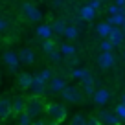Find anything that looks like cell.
Segmentation results:
<instances>
[{"instance_id": "6da1fadb", "label": "cell", "mask_w": 125, "mask_h": 125, "mask_svg": "<svg viewBox=\"0 0 125 125\" xmlns=\"http://www.w3.org/2000/svg\"><path fill=\"white\" fill-rule=\"evenodd\" d=\"M44 112H46L48 116H50V120L55 121V123H62L68 116L66 107L61 105V103H46V105H44Z\"/></svg>"}, {"instance_id": "7a4b0ae2", "label": "cell", "mask_w": 125, "mask_h": 125, "mask_svg": "<svg viewBox=\"0 0 125 125\" xmlns=\"http://www.w3.org/2000/svg\"><path fill=\"white\" fill-rule=\"evenodd\" d=\"M42 110H44V103H42V99H41V96H31L30 99H26L24 112L30 118H37Z\"/></svg>"}, {"instance_id": "3957f363", "label": "cell", "mask_w": 125, "mask_h": 125, "mask_svg": "<svg viewBox=\"0 0 125 125\" xmlns=\"http://www.w3.org/2000/svg\"><path fill=\"white\" fill-rule=\"evenodd\" d=\"M59 94L62 96L64 101H70V103H81V99H83L81 92H79L75 86H66V85H64V88H62Z\"/></svg>"}, {"instance_id": "277c9868", "label": "cell", "mask_w": 125, "mask_h": 125, "mask_svg": "<svg viewBox=\"0 0 125 125\" xmlns=\"http://www.w3.org/2000/svg\"><path fill=\"white\" fill-rule=\"evenodd\" d=\"M28 90H31L33 96H42V94H46V81H42L39 74L31 75V85Z\"/></svg>"}, {"instance_id": "5b68a950", "label": "cell", "mask_w": 125, "mask_h": 125, "mask_svg": "<svg viewBox=\"0 0 125 125\" xmlns=\"http://www.w3.org/2000/svg\"><path fill=\"white\" fill-rule=\"evenodd\" d=\"M22 11H24V15H26L30 20H33V22H37V20L42 19V13H41V9L35 8L31 2H24V4H22Z\"/></svg>"}, {"instance_id": "8992f818", "label": "cell", "mask_w": 125, "mask_h": 125, "mask_svg": "<svg viewBox=\"0 0 125 125\" xmlns=\"http://www.w3.org/2000/svg\"><path fill=\"white\" fill-rule=\"evenodd\" d=\"M107 39L112 42V46H120L121 42H123L125 35H123V31H121L120 26H110V31H109V37Z\"/></svg>"}, {"instance_id": "52a82bcc", "label": "cell", "mask_w": 125, "mask_h": 125, "mask_svg": "<svg viewBox=\"0 0 125 125\" xmlns=\"http://www.w3.org/2000/svg\"><path fill=\"white\" fill-rule=\"evenodd\" d=\"M64 79L62 77H55V75H52V79L46 83V92H53V94H59L62 88H64Z\"/></svg>"}, {"instance_id": "ba28073f", "label": "cell", "mask_w": 125, "mask_h": 125, "mask_svg": "<svg viewBox=\"0 0 125 125\" xmlns=\"http://www.w3.org/2000/svg\"><path fill=\"white\" fill-rule=\"evenodd\" d=\"M99 120H101V125H120L121 120L110 110H101L99 112Z\"/></svg>"}, {"instance_id": "9c48e42d", "label": "cell", "mask_w": 125, "mask_h": 125, "mask_svg": "<svg viewBox=\"0 0 125 125\" xmlns=\"http://www.w3.org/2000/svg\"><path fill=\"white\" fill-rule=\"evenodd\" d=\"M114 62H116V57L112 55V52H101V55L98 57V64L101 68H112Z\"/></svg>"}, {"instance_id": "30bf717a", "label": "cell", "mask_w": 125, "mask_h": 125, "mask_svg": "<svg viewBox=\"0 0 125 125\" xmlns=\"http://www.w3.org/2000/svg\"><path fill=\"white\" fill-rule=\"evenodd\" d=\"M92 98H94V103H96V105H105L110 99V92L107 88H96L94 94H92Z\"/></svg>"}, {"instance_id": "8fae6325", "label": "cell", "mask_w": 125, "mask_h": 125, "mask_svg": "<svg viewBox=\"0 0 125 125\" xmlns=\"http://www.w3.org/2000/svg\"><path fill=\"white\" fill-rule=\"evenodd\" d=\"M17 57H19L20 62H26V64H33V62H35V53H33L30 48H22V50L17 53Z\"/></svg>"}, {"instance_id": "7c38bea8", "label": "cell", "mask_w": 125, "mask_h": 125, "mask_svg": "<svg viewBox=\"0 0 125 125\" xmlns=\"http://www.w3.org/2000/svg\"><path fill=\"white\" fill-rule=\"evenodd\" d=\"M4 62L9 66V70H13V72H15L17 68H19V64H20L17 53H13V52H6V53H4Z\"/></svg>"}, {"instance_id": "4fadbf2b", "label": "cell", "mask_w": 125, "mask_h": 125, "mask_svg": "<svg viewBox=\"0 0 125 125\" xmlns=\"http://www.w3.org/2000/svg\"><path fill=\"white\" fill-rule=\"evenodd\" d=\"M11 116V101L8 98H0V120Z\"/></svg>"}, {"instance_id": "5bb4252c", "label": "cell", "mask_w": 125, "mask_h": 125, "mask_svg": "<svg viewBox=\"0 0 125 125\" xmlns=\"http://www.w3.org/2000/svg\"><path fill=\"white\" fill-rule=\"evenodd\" d=\"M24 107H26V99L22 96H17L11 101V114H20L24 110Z\"/></svg>"}, {"instance_id": "9a60e30c", "label": "cell", "mask_w": 125, "mask_h": 125, "mask_svg": "<svg viewBox=\"0 0 125 125\" xmlns=\"http://www.w3.org/2000/svg\"><path fill=\"white\" fill-rule=\"evenodd\" d=\"M37 37L39 39H52V35H53V30H52L50 24H42V26L37 28Z\"/></svg>"}, {"instance_id": "2e32d148", "label": "cell", "mask_w": 125, "mask_h": 125, "mask_svg": "<svg viewBox=\"0 0 125 125\" xmlns=\"http://www.w3.org/2000/svg\"><path fill=\"white\" fill-rule=\"evenodd\" d=\"M79 15H81V19H83V20H92L94 17H96V9H94L90 4H86V6H83V8H81Z\"/></svg>"}, {"instance_id": "e0dca14e", "label": "cell", "mask_w": 125, "mask_h": 125, "mask_svg": "<svg viewBox=\"0 0 125 125\" xmlns=\"http://www.w3.org/2000/svg\"><path fill=\"white\" fill-rule=\"evenodd\" d=\"M72 77L79 79V81H85V79L92 77V75H90V70H86V68H74L72 70Z\"/></svg>"}, {"instance_id": "ac0fdd59", "label": "cell", "mask_w": 125, "mask_h": 125, "mask_svg": "<svg viewBox=\"0 0 125 125\" xmlns=\"http://www.w3.org/2000/svg\"><path fill=\"white\" fill-rule=\"evenodd\" d=\"M81 83H83V90H85V94H86V96H92L94 90H96V81H94V77H88V79H85V81H81Z\"/></svg>"}, {"instance_id": "d6986e66", "label": "cell", "mask_w": 125, "mask_h": 125, "mask_svg": "<svg viewBox=\"0 0 125 125\" xmlns=\"http://www.w3.org/2000/svg\"><path fill=\"white\" fill-rule=\"evenodd\" d=\"M62 35L66 37L68 41H74L79 37V30L75 26H64V31H62Z\"/></svg>"}, {"instance_id": "ffe728a7", "label": "cell", "mask_w": 125, "mask_h": 125, "mask_svg": "<svg viewBox=\"0 0 125 125\" xmlns=\"http://www.w3.org/2000/svg\"><path fill=\"white\" fill-rule=\"evenodd\" d=\"M19 85L22 86L24 90H28V88H30V85H31V74H28V72L19 74Z\"/></svg>"}, {"instance_id": "44dd1931", "label": "cell", "mask_w": 125, "mask_h": 125, "mask_svg": "<svg viewBox=\"0 0 125 125\" xmlns=\"http://www.w3.org/2000/svg\"><path fill=\"white\" fill-rule=\"evenodd\" d=\"M96 31H98V35H99V37L107 39V37H109V31H110V24H109V22H101V24H98Z\"/></svg>"}, {"instance_id": "7402d4cb", "label": "cell", "mask_w": 125, "mask_h": 125, "mask_svg": "<svg viewBox=\"0 0 125 125\" xmlns=\"http://www.w3.org/2000/svg\"><path fill=\"white\" fill-rule=\"evenodd\" d=\"M59 52H61L62 55H68V57H72V55L75 53V46H72V44L64 42V44H61V46H59Z\"/></svg>"}, {"instance_id": "603a6c76", "label": "cell", "mask_w": 125, "mask_h": 125, "mask_svg": "<svg viewBox=\"0 0 125 125\" xmlns=\"http://www.w3.org/2000/svg\"><path fill=\"white\" fill-rule=\"evenodd\" d=\"M31 120H33V118H30L24 110L20 114H17V123L19 125H31Z\"/></svg>"}, {"instance_id": "cb8c5ba5", "label": "cell", "mask_w": 125, "mask_h": 125, "mask_svg": "<svg viewBox=\"0 0 125 125\" xmlns=\"http://www.w3.org/2000/svg\"><path fill=\"white\" fill-rule=\"evenodd\" d=\"M114 114H116L118 118H120L121 121H125V105L123 103H118L116 109H114Z\"/></svg>"}, {"instance_id": "d4e9b609", "label": "cell", "mask_w": 125, "mask_h": 125, "mask_svg": "<svg viewBox=\"0 0 125 125\" xmlns=\"http://www.w3.org/2000/svg\"><path fill=\"white\" fill-rule=\"evenodd\" d=\"M70 125H86V118H83V114H75L70 120Z\"/></svg>"}, {"instance_id": "484cf974", "label": "cell", "mask_w": 125, "mask_h": 125, "mask_svg": "<svg viewBox=\"0 0 125 125\" xmlns=\"http://www.w3.org/2000/svg\"><path fill=\"white\" fill-rule=\"evenodd\" d=\"M42 50L46 52V53H50L52 50H55V44H53V41H52V39H44V42H42Z\"/></svg>"}, {"instance_id": "4316f807", "label": "cell", "mask_w": 125, "mask_h": 125, "mask_svg": "<svg viewBox=\"0 0 125 125\" xmlns=\"http://www.w3.org/2000/svg\"><path fill=\"white\" fill-rule=\"evenodd\" d=\"M64 26H66V24H64V20H57V22L52 26V30H53L55 33H61V35H62V31H64Z\"/></svg>"}, {"instance_id": "83f0119b", "label": "cell", "mask_w": 125, "mask_h": 125, "mask_svg": "<svg viewBox=\"0 0 125 125\" xmlns=\"http://www.w3.org/2000/svg\"><path fill=\"white\" fill-rule=\"evenodd\" d=\"M99 48H101V52H112V42H110L109 39H103V42L99 44Z\"/></svg>"}, {"instance_id": "f1b7e54d", "label": "cell", "mask_w": 125, "mask_h": 125, "mask_svg": "<svg viewBox=\"0 0 125 125\" xmlns=\"http://www.w3.org/2000/svg\"><path fill=\"white\" fill-rule=\"evenodd\" d=\"M39 75H41V79H42V81H46V83H48V81L52 79V75H53V72H52L50 68H46V70H42Z\"/></svg>"}, {"instance_id": "f546056e", "label": "cell", "mask_w": 125, "mask_h": 125, "mask_svg": "<svg viewBox=\"0 0 125 125\" xmlns=\"http://www.w3.org/2000/svg\"><path fill=\"white\" fill-rule=\"evenodd\" d=\"M48 55H50V59H52L53 62H61V57H62V53H61V52H57V50H52Z\"/></svg>"}, {"instance_id": "4dcf8cb0", "label": "cell", "mask_w": 125, "mask_h": 125, "mask_svg": "<svg viewBox=\"0 0 125 125\" xmlns=\"http://www.w3.org/2000/svg\"><path fill=\"white\" fill-rule=\"evenodd\" d=\"M86 125H101V121H99L98 116H92V118H88V120H86Z\"/></svg>"}, {"instance_id": "1f68e13d", "label": "cell", "mask_w": 125, "mask_h": 125, "mask_svg": "<svg viewBox=\"0 0 125 125\" xmlns=\"http://www.w3.org/2000/svg\"><path fill=\"white\" fill-rule=\"evenodd\" d=\"M116 13H120V8L116 4H110L109 6V15H116Z\"/></svg>"}, {"instance_id": "d6a6232c", "label": "cell", "mask_w": 125, "mask_h": 125, "mask_svg": "<svg viewBox=\"0 0 125 125\" xmlns=\"http://www.w3.org/2000/svg\"><path fill=\"white\" fill-rule=\"evenodd\" d=\"M90 6H92L96 11H98V9L101 8V0H90Z\"/></svg>"}, {"instance_id": "836d02e7", "label": "cell", "mask_w": 125, "mask_h": 125, "mask_svg": "<svg viewBox=\"0 0 125 125\" xmlns=\"http://www.w3.org/2000/svg\"><path fill=\"white\" fill-rule=\"evenodd\" d=\"M114 4H116L118 8H125V0H114Z\"/></svg>"}, {"instance_id": "e575fe53", "label": "cell", "mask_w": 125, "mask_h": 125, "mask_svg": "<svg viewBox=\"0 0 125 125\" xmlns=\"http://www.w3.org/2000/svg\"><path fill=\"white\" fill-rule=\"evenodd\" d=\"M6 28H8V22H6V20H2V19H0V31H4Z\"/></svg>"}, {"instance_id": "d590c367", "label": "cell", "mask_w": 125, "mask_h": 125, "mask_svg": "<svg viewBox=\"0 0 125 125\" xmlns=\"http://www.w3.org/2000/svg\"><path fill=\"white\" fill-rule=\"evenodd\" d=\"M31 125H46V123L41 121V120H31Z\"/></svg>"}, {"instance_id": "8d00e7d4", "label": "cell", "mask_w": 125, "mask_h": 125, "mask_svg": "<svg viewBox=\"0 0 125 125\" xmlns=\"http://www.w3.org/2000/svg\"><path fill=\"white\" fill-rule=\"evenodd\" d=\"M120 103H123V105H125V94H121V101Z\"/></svg>"}, {"instance_id": "74e56055", "label": "cell", "mask_w": 125, "mask_h": 125, "mask_svg": "<svg viewBox=\"0 0 125 125\" xmlns=\"http://www.w3.org/2000/svg\"><path fill=\"white\" fill-rule=\"evenodd\" d=\"M52 125H59V123H55V121H52Z\"/></svg>"}, {"instance_id": "f35d334b", "label": "cell", "mask_w": 125, "mask_h": 125, "mask_svg": "<svg viewBox=\"0 0 125 125\" xmlns=\"http://www.w3.org/2000/svg\"><path fill=\"white\" fill-rule=\"evenodd\" d=\"M123 57H125V53H123Z\"/></svg>"}]
</instances>
